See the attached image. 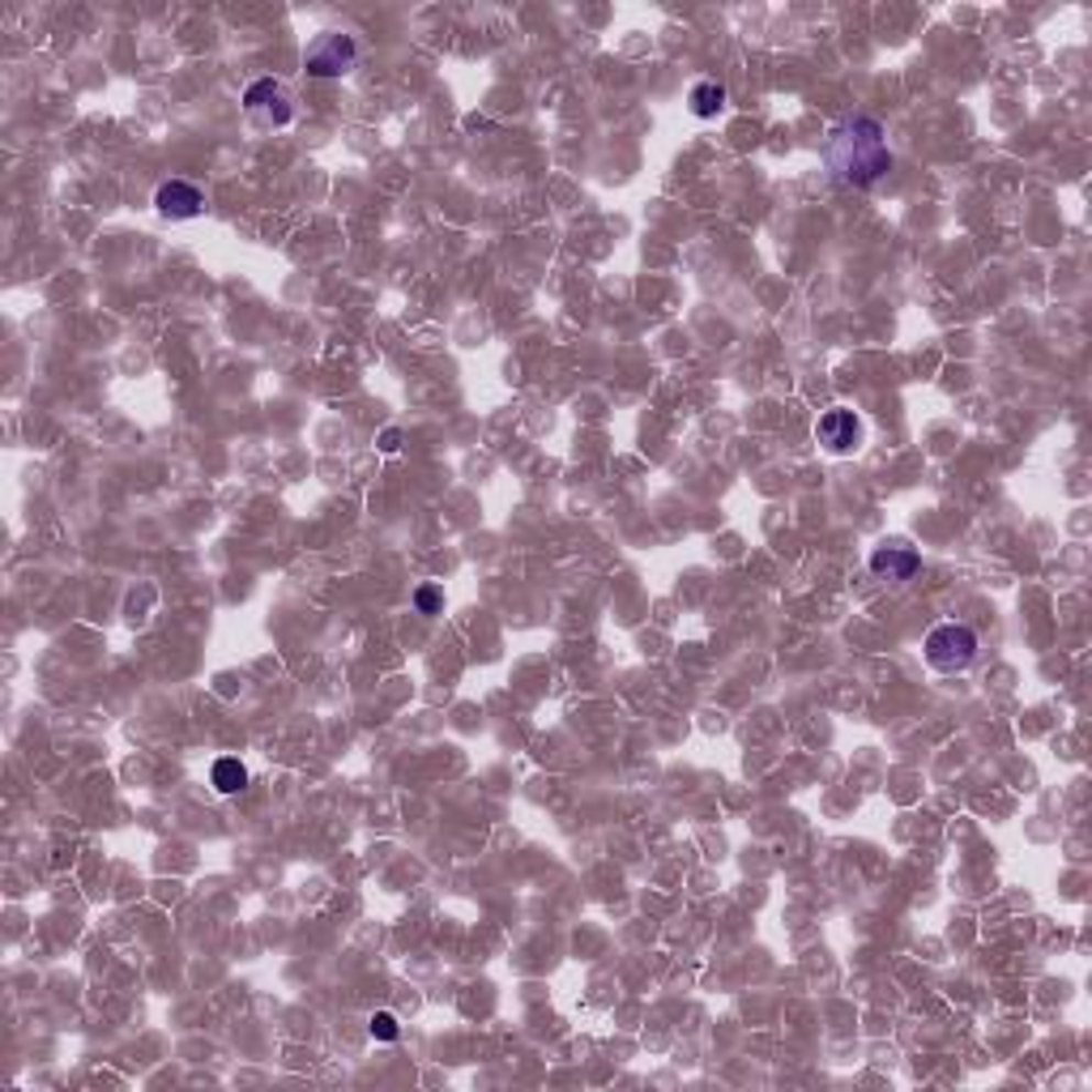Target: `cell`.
<instances>
[{
	"label": "cell",
	"mask_w": 1092,
	"mask_h": 1092,
	"mask_svg": "<svg viewBox=\"0 0 1092 1092\" xmlns=\"http://www.w3.org/2000/svg\"><path fill=\"white\" fill-rule=\"evenodd\" d=\"M154 206H158L163 218H197V213L206 210V197H201V188L188 184V179H167V184L154 192Z\"/></svg>",
	"instance_id": "obj_5"
},
{
	"label": "cell",
	"mask_w": 1092,
	"mask_h": 1092,
	"mask_svg": "<svg viewBox=\"0 0 1092 1092\" xmlns=\"http://www.w3.org/2000/svg\"><path fill=\"white\" fill-rule=\"evenodd\" d=\"M978 658V632L964 624H939L935 632L926 636V662L944 674H956Z\"/></svg>",
	"instance_id": "obj_2"
},
{
	"label": "cell",
	"mask_w": 1092,
	"mask_h": 1092,
	"mask_svg": "<svg viewBox=\"0 0 1092 1092\" xmlns=\"http://www.w3.org/2000/svg\"><path fill=\"white\" fill-rule=\"evenodd\" d=\"M244 107L252 115H265L269 124H290V99H286V90L274 81V77H261V81H252L244 95Z\"/></svg>",
	"instance_id": "obj_4"
},
{
	"label": "cell",
	"mask_w": 1092,
	"mask_h": 1092,
	"mask_svg": "<svg viewBox=\"0 0 1092 1092\" xmlns=\"http://www.w3.org/2000/svg\"><path fill=\"white\" fill-rule=\"evenodd\" d=\"M415 606H419L423 615H435V610H440V589H435V585H423V589L415 594Z\"/></svg>",
	"instance_id": "obj_11"
},
{
	"label": "cell",
	"mask_w": 1092,
	"mask_h": 1092,
	"mask_svg": "<svg viewBox=\"0 0 1092 1092\" xmlns=\"http://www.w3.org/2000/svg\"><path fill=\"white\" fill-rule=\"evenodd\" d=\"M354 60H359V43L351 35H338V31H329V35H320L308 52H304V69L308 77H342V73L354 69Z\"/></svg>",
	"instance_id": "obj_3"
},
{
	"label": "cell",
	"mask_w": 1092,
	"mask_h": 1092,
	"mask_svg": "<svg viewBox=\"0 0 1092 1092\" xmlns=\"http://www.w3.org/2000/svg\"><path fill=\"white\" fill-rule=\"evenodd\" d=\"M828 167L837 172L841 184L871 188L892 172V150L883 142L880 120L871 115H849L832 129L828 137Z\"/></svg>",
	"instance_id": "obj_1"
},
{
	"label": "cell",
	"mask_w": 1092,
	"mask_h": 1092,
	"mask_svg": "<svg viewBox=\"0 0 1092 1092\" xmlns=\"http://www.w3.org/2000/svg\"><path fill=\"white\" fill-rule=\"evenodd\" d=\"M815 435H819V444H828L832 453H849L853 444H858V435H862V423H858V415L853 410H828L819 427H815Z\"/></svg>",
	"instance_id": "obj_7"
},
{
	"label": "cell",
	"mask_w": 1092,
	"mask_h": 1092,
	"mask_svg": "<svg viewBox=\"0 0 1092 1092\" xmlns=\"http://www.w3.org/2000/svg\"><path fill=\"white\" fill-rule=\"evenodd\" d=\"M687 103H692V111H696L701 120H708V115H717V111L726 107V86H721V81H696Z\"/></svg>",
	"instance_id": "obj_9"
},
{
	"label": "cell",
	"mask_w": 1092,
	"mask_h": 1092,
	"mask_svg": "<svg viewBox=\"0 0 1092 1092\" xmlns=\"http://www.w3.org/2000/svg\"><path fill=\"white\" fill-rule=\"evenodd\" d=\"M917 551L914 547H905V542H883L871 551V572L875 576H887V581H909L917 572Z\"/></svg>",
	"instance_id": "obj_6"
},
{
	"label": "cell",
	"mask_w": 1092,
	"mask_h": 1092,
	"mask_svg": "<svg viewBox=\"0 0 1092 1092\" xmlns=\"http://www.w3.org/2000/svg\"><path fill=\"white\" fill-rule=\"evenodd\" d=\"M397 444H401L397 431H385V435H380V449H385V453H397Z\"/></svg>",
	"instance_id": "obj_12"
},
{
	"label": "cell",
	"mask_w": 1092,
	"mask_h": 1092,
	"mask_svg": "<svg viewBox=\"0 0 1092 1092\" xmlns=\"http://www.w3.org/2000/svg\"><path fill=\"white\" fill-rule=\"evenodd\" d=\"M367 1033L376 1037V1041H397V1033H401V1024L393 1012H372V1021H367Z\"/></svg>",
	"instance_id": "obj_10"
},
{
	"label": "cell",
	"mask_w": 1092,
	"mask_h": 1092,
	"mask_svg": "<svg viewBox=\"0 0 1092 1092\" xmlns=\"http://www.w3.org/2000/svg\"><path fill=\"white\" fill-rule=\"evenodd\" d=\"M210 781H213V790H218V794H240V790L247 785V769L235 760V755H222V760H213Z\"/></svg>",
	"instance_id": "obj_8"
}]
</instances>
